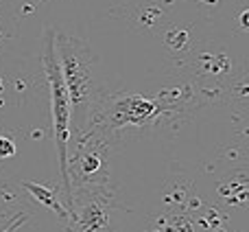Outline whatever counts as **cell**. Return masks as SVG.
Wrapping results in <instances>:
<instances>
[{"instance_id":"cell-5","label":"cell","mask_w":249,"mask_h":232,"mask_svg":"<svg viewBox=\"0 0 249 232\" xmlns=\"http://www.w3.org/2000/svg\"><path fill=\"white\" fill-rule=\"evenodd\" d=\"M22 189H26V193H29L31 197L35 199V202H39L42 206L51 208V211L57 213L61 219H68V208H66L64 204L59 202V197H57V191L46 189V186L37 184V182H22Z\"/></svg>"},{"instance_id":"cell-3","label":"cell","mask_w":249,"mask_h":232,"mask_svg":"<svg viewBox=\"0 0 249 232\" xmlns=\"http://www.w3.org/2000/svg\"><path fill=\"white\" fill-rule=\"evenodd\" d=\"M66 232H109V199L107 195L99 193H81L72 197L68 206Z\"/></svg>"},{"instance_id":"cell-2","label":"cell","mask_w":249,"mask_h":232,"mask_svg":"<svg viewBox=\"0 0 249 232\" xmlns=\"http://www.w3.org/2000/svg\"><path fill=\"white\" fill-rule=\"evenodd\" d=\"M44 70H46V81L51 88V112H53V134H55L57 158H59V173L64 182L66 204H72V182H70L68 169V142L72 134V108H70V97L66 90L64 77H61L59 59L55 51V31H46V46H44ZM66 206V208H68Z\"/></svg>"},{"instance_id":"cell-6","label":"cell","mask_w":249,"mask_h":232,"mask_svg":"<svg viewBox=\"0 0 249 232\" xmlns=\"http://www.w3.org/2000/svg\"><path fill=\"white\" fill-rule=\"evenodd\" d=\"M11 155H16V145H13L11 138H4L0 136V158H11Z\"/></svg>"},{"instance_id":"cell-4","label":"cell","mask_w":249,"mask_h":232,"mask_svg":"<svg viewBox=\"0 0 249 232\" xmlns=\"http://www.w3.org/2000/svg\"><path fill=\"white\" fill-rule=\"evenodd\" d=\"M160 108L153 101L138 95H123L112 103L109 110V125L112 127H124V125H142L153 118Z\"/></svg>"},{"instance_id":"cell-1","label":"cell","mask_w":249,"mask_h":232,"mask_svg":"<svg viewBox=\"0 0 249 232\" xmlns=\"http://www.w3.org/2000/svg\"><path fill=\"white\" fill-rule=\"evenodd\" d=\"M55 51L59 59L61 77H64L66 90L70 97L77 129H83V125L90 120L92 101H94V73H92V51L81 42L66 33L55 31Z\"/></svg>"}]
</instances>
